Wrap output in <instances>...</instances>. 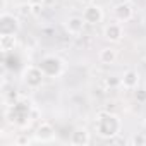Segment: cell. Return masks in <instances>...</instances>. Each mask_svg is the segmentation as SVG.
I'll return each instance as SVG.
<instances>
[{"label": "cell", "instance_id": "5", "mask_svg": "<svg viewBox=\"0 0 146 146\" xmlns=\"http://www.w3.org/2000/svg\"><path fill=\"white\" fill-rule=\"evenodd\" d=\"M81 16H83V19H84V23H86L88 26H98V24H102L103 19H105V11H103V7H102L100 4L93 2V4L84 5Z\"/></svg>", "mask_w": 146, "mask_h": 146}, {"label": "cell", "instance_id": "11", "mask_svg": "<svg viewBox=\"0 0 146 146\" xmlns=\"http://www.w3.org/2000/svg\"><path fill=\"white\" fill-rule=\"evenodd\" d=\"M84 26H86V23H84L83 16H69L64 21V29L70 36H79L84 31Z\"/></svg>", "mask_w": 146, "mask_h": 146}, {"label": "cell", "instance_id": "6", "mask_svg": "<svg viewBox=\"0 0 146 146\" xmlns=\"http://www.w3.org/2000/svg\"><path fill=\"white\" fill-rule=\"evenodd\" d=\"M33 139L35 143H53L57 139V132H55V127L46 122V120H41L36 127H35V132H33Z\"/></svg>", "mask_w": 146, "mask_h": 146}, {"label": "cell", "instance_id": "15", "mask_svg": "<svg viewBox=\"0 0 146 146\" xmlns=\"http://www.w3.org/2000/svg\"><path fill=\"white\" fill-rule=\"evenodd\" d=\"M134 98L137 103H146V90L144 88H136L134 90Z\"/></svg>", "mask_w": 146, "mask_h": 146}, {"label": "cell", "instance_id": "14", "mask_svg": "<svg viewBox=\"0 0 146 146\" xmlns=\"http://www.w3.org/2000/svg\"><path fill=\"white\" fill-rule=\"evenodd\" d=\"M129 143L134 144V146H144V144H146V134H144V132H136V134L129 139Z\"/></svg>", "mask_w": 146, "mask_h": 146}, {"label": "cell", "instance_id": "18", "mask_svg": "<svg viewBox=\"0 0 146 146\" xmlns=\"http://www.w3.org/2000/svg\"><path fill=\"white\" fill-rule=\"evenodd\" d=\"M41 11H43V4H33L31 5V14L33 16H40Z\"/></svg>", "mask_w": 146, "mask_h": 146}, {"label": "cell", "instance_id": "9", "mask_svg": "<svg viewBox=\"0 0 146 146\" xmlns=\"http://www.w3.org/2000/svg\"><path fill=\"white\" fill-rule=\"evenodd\" d=\"M141 84V74L136 69H127L124 70V74L120 76V88L127 90V91H134L136 88H139Z\"/></svg>", "mask_w": 146, "mask_h": 146}, {"label": "cell", "instance_id": "20", "mask_svg": "<svg viewBox=\"0 0 146 146\" xmlns=\"http://www.w3.org/2000/svg\"><path fill=\"white\" fill-rule=\"evenodd\" d=\"M28 2L33 5V4H43V0H28Z\"/></svg>", "mask_w": 146, "mask_h": 146}, {"label": "cell", "instance_id": "3", "mask_svg": "<svg viewBox=\"0 0 146 146\" xmlns=\"http://www.w3.org/2000/svg\"><path fill=\"white\" fill-rule=\"evenodd\" d=\"M21 79H23V83H24L26 88H29V90H38V88H41L43 83H45V74H43V70L40 69L38 64H29V65H26V67L23 69Z\"/></svg>", "mask_w": 146, "mask_h": 146}, {"label": "cell", "instance_id": "21", "mask_svg": "<svg viewBox=\"0 0 146 146\" xmlns=\"http://www.w3.org/2000/svg\"><path fill=\"white\" fill-rule=\"evenodd\" d=\"M143 26H144V28H146V16H144V17H143Z\"/></svg>", "mask_w": 146, "mask_h": 146}, {"label": "cell", "instance_id": "17", "mask_svg": "<svg viewBox=\"0 0 146 146\" xmlns=\"http://www.w3.org/2000/svg\"><path fill=\"white\" fill-rule=\"evenodd\" d=\"M14 143H16V144H33L35 139H33V137H28V136H24V134H21V136H17V137L14 139Z\"/></svg>", "mask_w": 146, "mask_h": 146}, {"label": "cell", "instance_id": "7", "mask_svg": "<svg viewBox=\"0 0 146 146\" xmlns=\"http://www.w3.org/2000/svg\"><path fill=\"white\" fill-rule=\"evenodd\" d=\"M103 38L105 41H108L110 45H117L124 40V26L119 21H112L107 23L103 28Z\"/></svg>", "mask_w": 146, "mask_h": 146}, {"label": "cell", "instance_id": "19", "mask_svg": "<svg viewBox=\"0 0 146 146\" xmlns=\"http://www.w3.org/2000/svg\"><path fill=\"white\" fill-rule=\"evenodd\" d=\"M79 4H83V5H88V4H93V2H96V0H78Z\"/></svg>", "mask_w": 146, "mask_h": 146}, {"label": "cell", "instance_id": "8", "mask_svg": "<svg viewBox=\"0 0 146 146\" xmlns=\"http://www.w3.org/2000/svg\"><path fill=\"white\" fill-rule=\"evenodd\" d=\"M112 14H113V19L119 21V23H129L132 17H134V7H132V2H120L113 5L112 9Z\"/></svg>", "mask_w": 146, "mask_h": 146}, {"label": "cell", "instance_id": "22", "mask_svg": "<svg viewBox=\"0 0 146 146\" xmlns=\"http://www.w3.org/2000/svg\"><path fill=\"white\" fill-rule=\"evenodd\" d=\"M143 62H144V64H146V55H144V57H143Z\"/></svg>", "mask_w": 146, "mask_h": 146}, {"label": "cell", "instance_id": "23", "mask_svg": "<svg viewBox=\"0 0 146 146\" xmlns=\"http://www.w3.org/2000/svg\"><path fill=\"white\" fill-rule=\"evenodd\" d=\"M143 124H144V129H146V117H144V122H143Z\"/></svg>", "mask_w": 146, "mask_h": 146}, {"label": "cell", "instance_id": "1", "mask_svg": "<svg viewBox=\"0 0 146 146\" xmlns=\"http://www.w3.org/2000/svg\"><path fill=\"white\" fill-rule=\"evenodd\" d=\"M95 132L100 137L112 141L122 132V119L113 112L102 110L96 113V119H95Z\"/></svg>", "mask_w": 146, "mask_h": 146}, {"label": "cell", "instance_id": "4", "mask_svg": "<svg viewBox=\"0 0 146 146\" xmlns=\"http://www.w3.org/2000/svg\"><path fill=\"white\" fill-rule=\"evenodd\" d=\"M21 31V19L17 14L4 11L0 14V35H17Z\"/></svg>", "mask_w": 146, "mask_h": 146}, {"label": "cell", "instance_id": "13", "mask_svg": "<svg viewBox=\"0 0 146 146\" xmlns=\"http://www.w3.org/2000/svg\"><path fill=\"white\" fill-rule=\"evenodd\" d=\"M17 46V35H0V50L9 53Z\"/></svg>", "mask_w": 146, "mask_h": 146}, {"label": "cell", "instance_id": "24", "mask_svg": "<svg viewBox=\"0 0 146 146\" xmlns=\"http://www.w3.org/2000/svg\"><path fill=\"white\" fill-rule=\"evenodd\" d=\"M122 2H132V0H122Z\"/></svg>", "mask_w": 146, "mask_h": 146}, {"label": "cell", "instance_id": "16", "mask_svg": "<svg viewBox=\"0 0 146 146\" xmlns=\"http://www.w3.org/2000/svg\"><path fill=\"white\" fill-rule=\"evenodd\" d=\"M31 14V4L26 2V4H21L17 7V16H29Z\"/></svg>", "mask_w": 146, "mask_h": 146}, {"label": "cell", "instance_id": "10", "mask_svg": "<svg viewBox=\"0 0 146 146\" xmlns=\"http://www.w3.org/2000/svg\"><path fill=\"white\" fill-rule=\"evenodd\" d=\"M69 143L72 146H88L91 144V132L88 127H74L70 132V137H69Z\"/></svg>", "mask_w": 146, "mask_h": 146}, {"label": "cell", "instance_id": "2", "mask_svg": "<svg viewBox=\"0 0 146 146\" xmlns=\"http://www.w3.org/2000/svg\"><path fill=\"white\" fill-rule=\"evenodd\" d=\"M38 65H40V69L43 70L45 78H48V79H60V78L65 74V62H64L58 55H55V53H46V55H43V57L40 58Z\"/></svg>", "mask_w": 146, "mask_h": 146}, {"label": "cell", "instance_id": "12", "mask_svg": "<svg viewBox=\"0 0 146 146\" xmlns=\"http://www.w3.org/2000/svg\"><path fill=\"white\" fill-rule=\"evenodd\" d=\"M117 58H119V50L112 45L103 46L98 52V62L103 64V65H113L117 62Z\"/></svg>", "mask_w": 146, "mask_h": 146}]
</instances>
